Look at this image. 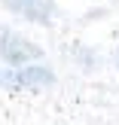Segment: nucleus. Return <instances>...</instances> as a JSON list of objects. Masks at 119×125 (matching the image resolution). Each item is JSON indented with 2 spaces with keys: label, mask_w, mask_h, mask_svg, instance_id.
I'll list each match as a JSON object with an SVG mask.
<instances>
[{
  "label": "nucleus",
  "mask_w": 119,
  "mask_h": 125,
  "mask_svg": "<svg viewBox=\"0 0 119 125\" xmlns=\"http://www.w3.org/2000/svg\"><path fill=\"white\" fill-rule=\"evenodd\" d=\"M9 6L28 15L31 21H49L55 15V0H9Z\"/></svg>",
  "instance_id": "obj_3"
},
{
  "label": "nucleus",
  "mask_w": 119,
  "mask_h": 125,
  "mask_svg": "<svg viewBox=\"0 0 119 125\" xmlns=\"http://www.w3.org/2000/svg\"><path fill=\"white\" fill-rule=\"evenodd\" d=\"M0 55H3L9 64H28V61L43 58V49L37 43L24 40V37L12 34V31H0Z\"/></svg>",
  "instance_id": "obj_1"
},
{
  "label": "nucleus",
  "mask_w": 119,
  "mask_h": 125,
  "mask_svg": "<svg viewBox=\"0 0 119 125\" xmlns=\"http://www.w3.org/2000/svg\"><path fill=\"white\" fill-rule=\"evenodd\" d=\"M3 79L9 85H49V83H55L52 70H46V67H22V70L6 73Z\"/></svg>",
  "instance_id": "obj_2"
}]
</instances>
